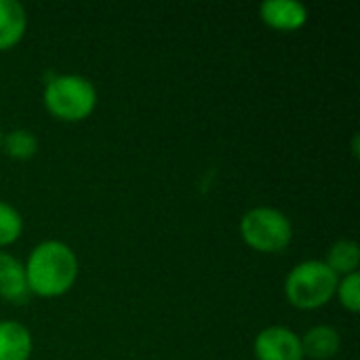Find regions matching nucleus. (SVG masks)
Returning a JSON list of instances; mask_svg holds the SVG:
<instances>
[{
    "label": "nucleus",
    "instance_id": "f257e3e1",
    "mask_svg": "<svg viewBox=\"0 0 360 360\" xmlns=\"http://www.w3.org/2000/svg\"><path fill=\"white\" fill-rule=\"evenodd\" d=\"M78 276V259L74 251L57 240L40 243L25 264V281L32 293L57 297L70 291Z\"/></svg>",
    "mask_w": 360,
    "mask_h": 360
},
{
    "label": "nucleus",
    "instance_id": "423d86ee",
    "mask_svg": "<svg viewBox=\"0 0 360 360\" xmlns=\"http://www.w3.org/2000/svg\"><path fill=\"white\" fill-rule=\"evenodd\" d=\"M30 287L25 281V268L8 253L0 251V297L11 304H27L30 302Z\"/></svg>",
    "mask_w": 360,
    "mask_h": 360
},
{
    "label": "nucleus",
    "instance_id": "9d476101",
    "mask_svg": "<svg viewBox=\"0 0 360 360\" xmlns=\"http://www.w3.org/2000/svg\"><path fill=\"white\" fill-rule=\"evenodd\" d=\"M302 340V350H304V356H310V359L316 360H327L333 359L340 350V333L333 329V327H314L310 329Z\"/></svg>",
    "mask_w": 360,
    "mask_h": 360
},
{
    "label": "nucleus",
    "instance_id": "f8f14e48",
    "mask_svg": "<svg viewBox=\"0 0 360 360\" xmlns=\"http://www.w3.org/2000/svg\"><path fill=\"white\" fill-rule=\"evenodd\" d=\"M4 148L6 152L13 156V158H19V160H27L36 154L38 150V139L32 131H25V129H15L6 135L4 139Z\"/></svg>",
    "mask_w": 360,
    "mask_h": 360
},
{
    "label": "nucleus",
    "instance_id": "39448f33",
    "mask_svg": "<svg viewBox=\"0 0 360 360\" xmlns=\"http://www.w3.org/2000/svg\"><path fill=\"white\" fill-rule=\"evenodd\" d=\"M257 360H304L302 340L291 329L268 327L255 338Z\"/></svg>",
    "mask_w": 360,
    "mask_h": 360
},
{
    "label": "nucleus",
    "instance_id": "ddd939ff",
    "mask_svg": "<svg viewBox=\"0 0 360 360\" xmlns=\"http://www.w3.org/2000/svg\"><path fill=\"white\" fill-rule=\"evenodd\" d=\"M21 230H23L21 215L11 205L0 200V247L15 243L19 238Z\"/></svg>",
    "mask_w": 360,
    "mask_h": 360
},
{
    "label": "nucleus",
    "instance_id": "4468645a",
    "mask_svg": "<svg viewBox=\"0 0 360 360\" xmlns=\"http://www.w3.org/2000/svg\"><path fill=\"white\" fill-rule=\"evenodd\" d=\"M335 293L340 295L344 308H348L350 312H359L360 310V276L359 272H352L348 276H344V281L338 283Z\"/></svg>",
    "mask_w": 360,
    "mask_h": 360
},
{
    "label": "nucleus",
    "instance_id": "f03ea898",
    "mask_svg": "<svg viewBox=\"0 0 360 360\" xmlns=\"http://www.w3.org/2000/svg\"><path fill=\"white\" fill-rule=\"evenodd\" d=\"M338 283V274L325 262L310 259L289 272L285 281V293L295 308L314 310L325 306L335 295Z\"/></svg>",
    "mask_w": 360,
    "mask_h": 360
},
{
    "label": "nucleus",
    "instance_id": "1a4fd4ad",
    "mask_svg": "<svg viewBox=\"0 0 360 360\" xmlns=\"http://www.w3.org/2000/svg\"><path fill=\"white\" fill-rule=\"evenodd\" d=\"M27 25L25 8L17 0H0V51L15 46Z\"/></svg>",
    "mask_w": 360,
    "mask_h": 360
},
{
    "label": "nucleus",
    "instance_id": "7ed1b4c3",
    "mask_svg": "<svg viewBox=\"0 0 360 360\" xmlns=\"http://www.w3.org/2000/svg\"><path fill=\"white\" fill-rule=\"evenodd\" d=\"M46 110L61 120H82L97 103V91L93 82L78 74L53 76L44 86Z\"/></svg>",
    "mask_w": 360,
    "mask_h": 360
},
{
    "label": "nucleus",
    "instance_id": "0eeeda50",
    "mask_svg": "<svg viewBox=\"0 0 360 360\" xmlns=\"http://www.w3.org/2000/svg\"><path fill=\"white\" fill-rule=\"evenodd\" d=\"M262 19L276 30H297L308 19V8L297 0H266L259 6Z\"/></svg>",
    "mask_w": 360,
    "mask_h": 360
},
{
    "label": "nucleus",
    "instance_id": "6e6552de",
    "mask_svg": "<svg viewBox=\"0 0 360 360\" xmlns=\"http://www.w3.org/2000/svg\"><path fill=\"white\" fill-rule=\"evenodd\" d=\"M32 354L30 331L15 321H0V360H27Z\"/></svg>",
    "mask_w": 360,
    "mask_h": 360
},
{
    "label": "nucleus",
    "instance_id": "20e7f679",
    "mask_svg": "<svg viewBox=\"0 0 360 360\" xmlns=\"http://www.w3.org/2000/svg\"><path fill=\"white\" fill-rule=\"evenodd\" d=\"M240 234L249 247L262 253H278L291 243L293 230L285 213L272 207H257L243 217Z\"/></svg>",
    "mask_w": 360,
    "mask_h": 360
},
{
    "label": "nucleus",
    "instance_id": "9b49d317",
    "mask_svg": "<svg viewBox=\"0 0 360 360\" xmlns=\"http://www.w3.org/2000/svg\"><path fill=\"white\" fill-rule=\"evenodd\" d=\"M360 262V249L354 240H340L331 247L329 255H327V266L340 276H348L352 272H356Z\"/></svg>",
    "mask_w": 360,
    "mask_h": 360
},
{
    "label": "nucleus",
    "instance_id": "2eb2a0df",
    "mask_svg": "<svg viewBox=\"0 0 360 360\" xmlns=\"http://www.w3.org/2000/svg\"><path fill=\"white\" fill-rule=\"evenodd\" d=\"M0 146H2V131H0Z\"/></svg>",
    "mask_w": 360,
    "mask_h": 360
}]
</instances>
